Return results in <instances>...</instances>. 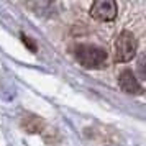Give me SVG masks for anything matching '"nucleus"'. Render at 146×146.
I'll use <instances>...</instances> for the list:
<instances>
[{"mask_svg":"<svg viewBox=\"0 0 146 146\" xmlns=\"http://www.w3.org/2000/svg\"><path fill=\"white\" fill-rule=\"evenodd\" d=\"M74 56L80 66L87 69H99L107 62V51L97 44H77L74 48Z\"/></svg>","mask_w":146,"mask_h":146,"instance_id":"obj_1","label":"nucleus"},{"mask_svg":"<svg viewBox=\"0 0 146 146\" xmlns=\"http://www.w3.org/2000/svg\"><path fill=\"white\" fill-rule=\"evenodd\" d=\"M136 49H138L136 36L131 31L123 30L118 35L117 41H115V61L117 62H128V61H131L135 58V54H136Z\"/></svg>","mask_w":146,"mask_h":146,"instance_id":"obj_2","label":"nucleus"},{"mask_svg":"<svg viewBox=\"0 0 146 146\" xmlns=\"http://www.w3.org/2000/svg\"><path fill=\"white\" fill-rule=\"evenodd\" d=\"M118 5L113 0H97L90 7V17L100 21H112L117 18Z\"/></svg>","mask_w":146,"mask_h":146,"instance_id":"obj_3","label":"nucleus"},{"mask_svg":"<svg viewBox=\"0 0 146 146\" xmlns=\"http://www.w3.org/2000/svg\"><path fill=\"white\" fill-rule=\"evenodd\" d=\"M118 84H120V89H121L123 92L130 94V95H141V94H143V87H141V84L138 82L136 76H135L130 69H126V71H123V72L120 74Z\"/></svg>","mask_w":146,"mask_h":146,"instance_id":"obj_4","label":"nucleus"},{"mask_svg":"<svg viewBox=\"0 0 146 146\" xmlns=\"http://www.w3.org/2000/svg\"><path fill=\"white\" fill-rule=\"evenodd\" d=\"M20 125L27 133H41L44 123H43V120L40 117L31 115V113H25L20 120Z\"/></svg>","mask_w":146,"mask_h":146,"instance_id":"obj_5","label":"nucleus"},{"mask_svg":"<svg viewBox=\"0 0 146 146\" xmlns=\"http://www.w3.org/2000/svg\"><path fill=\"white\" fill-rule=\"evenodd\" d=\"M21 40H23V43H25V44H27V46L30 48V49H31L33 53H36V46H35L33 43H31V40L28 38L27 35H23V33H21Z\"/></svg>","mask_w":146,"mask_h":146,"instance_id":"obj_6","label":"nucleus"}]
</instances>
